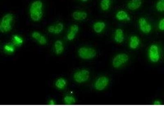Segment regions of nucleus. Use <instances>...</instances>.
Listing matches in <instances>:
<instances>
[{"label": "nucleus", "instance_id": "obj_24", "mask_svg": "<svg viewBox=\"0 0 164 123\" xmlns=\"http://www.w3.org/2000/svg\"><path fill=\"white\" fill-rule=\"evenodd\" d=\"M4 48L6 51L10 52V53H12L14 51V47L12 45H7L5 46Z\"/></svg>", "mask_w": 164, "mask_h": 123}, {"label": "nucleus", "instance_id": "obj_25", "mask_svg": "<svg viewBox=\"0 0 164 123\" xmlns=\"http://www.w3.org/2000/svg\"><path fill=\"white\" fill-rule=\"evenodd\" d=\"M158 28L160 30L164 31V18H162L160 20L159 23Z\"/></svg>", "mask_w": 164, "mask_h": 123}, {"label": "nucleus", "instance_id": "obj_18", "mask_svg": "<svg viewBox=\"0 0 164 123\" xmlns=\"http://www.w3.org/2000/svg\"><path fill=\"white\" fill-rule=\"evenodd\" d=\"M110 0H102L100 2V7L102 10L104 11L108 10L110 7Z\"/></svg>", "mask_w": 164, "mask_h": 123}, {"label": "nucleus", "instance_id": "obj_15", "mask_svg": "<svg viewBox=\"0 0 164 123\" xmlns=\"http://www.w3.org/2000/svg\"><path fill=\"white\" fill-rule=\"evenodd\" d=\"M140 43V40L136 36H132L130 37L129 46L132 49H136Z\"/></svg>", "mask_w": 164, "mask_h": 123}, {"label": "nucleus", "instance_id": "obj_3", "mask_svg": "<svg viewBox=\"0 0 164 123\" xmlns=\"http://www.w3.org/2000/svg\"><path fill=\"white\" fill-rule=\"evenodd\" d=\"M79 56L83 59H91L96 55V51L92 48L83 47L79 50Z\"/></svg>", "mask_w": 164, "mask_h": 123}, {"label": "nucleus", "instance_id": "obj_4", "mask_svg": "<svg viewBox=\"0 0 164 123\" xmlns=\"http://www.w3.org/2000/svg\"><path fill=\"white\" fill-rule=\"evenodd\" d=\"M149 58L153 63H157L161 58L159 48L156 44H153L150 47L149 51Z\"/></svg>", "mask_w": 164, "mask_h": 123}, {"label": "nucleus", "instance_id": "obj_16", "mask_svg": "<svg viewBox=\"0 0 164 123\" xmlns=\"http://www.w3.org/2000/svg\"><path fill=\"white\" fill-rule=\"evenodd\" d=\"M105 24L104 22H98L94 23L93 28L96 33H101L105 28Z\"/></svg>", "mask_w": 164, "mask_h": 123}, {"label": "nucleus", "instance_id": "obj_13", "mask_svg": "<svg viewBox=\"0 0 164 123\" xmlns=\"http://www.w3.org/2000/svg\"><path fill=\"white\" fill-rule=\"evenodd\" d=\"M114 39L118 43H121L124 40V35L123 31L120 28H118L115 32Z\"/></svg>", "mask_w": 164, "mask_h": 123}, {"label": "nucleus", "instance_id": "obj_26", "mask_svg": "<svg viewBox=\"0 0 164 123\" xmlns=\"http://www.w3.org/2000/svg\"><path fill=\"white\" fill-rule=\"evenodd\" d=\"M154 105H161V101H160L159 100H156V101H154Z\"/></svg>", "mask_w": 164, "mask_h": 123}, {"label": "nucleus", "instance_id": "obj_28", "mask_svg": "<svg viewBox=\"0 0 164 123\" xmlns=\"http://www.w3.org/2000/svg\"><path fill=\"white\" fill-rule=\"evenodd\" d=\"M82 1H83V2H86V1H88V0H81Z\"/></svg>", "mask_w": 164, "mask_h": 123}, {"label": "nucleus", "instance_id": "obj_12", "mask_svg": "<svg viewBox=\"0 0 164 123\" xmlns=\"http://www.w3.org/2000/svg\"><path fill=\"white\" fill-rule=\"evenodd\" d=\"M88 17L86 12L83 11H76L73 14V17L74 19L78 21H83Z\"/></svg>", "mask_w": 164, "mask_h": 123}, {"label": "nucleus", "instance_id": "obj_20", "mask_svg": "<svg viewBox=\"0 0 164 123\" xmlns=\"http://www.w3.org/2000/svg\"><path fill=\"white\" fill-rule=\"evenodd\" d=\"M156 8L159 12H164V0H159L156 3Z\"/></svg>", "mask_w": 164, "mask_h": 123}, {"label": "nucleus", "instance_id": "obj_5", "mask_svg": "<svg viewBox=\"0 0 164 123\" xmlns=\"http://www.w3.org/2000/svg\"><path fill=\"white\" fill-rule=\"evenodd\" d=\"M129 60L127 55L124 53L118 54L114 58L113 61V66L114 68H118L122 66Z\"/></svg>", "mask_w": 164, "mask_h": 123}, {"label": "nucleus", "instance_id": "obj_9", "mask_svg": "<svg viewBox=\"0 0 164 123\" xmlns=\"http://www.w3.org/2000/svg\"><path fill=\"white\" fill-rule=\"evenodd\" d=\"M64 26L63 23H59L55 25L50 26L48 28V31L50 33L54 34H59L63 31Z\"/></svg>", "mask_w": 164, "mask_h": 123}, {"label": "nucleus", "instance_id": "obj_21", "mask_svg": "<svg viewBox=\"0 0 164 123\" xmlns=\"http://www.w3.org/2000/svg\"><path fill=\"white\" fill-rule=\"evenodd\" d=\"M13 42L15 45L19 46L23 43V40L21 37L17 35H15L14 36L13 38Z\"/></svg>", "mask_w": 164, "mask_h": 123}, {"label": "nucleus", "instance_id": "obj_23", "mask_svg": "<svg viewBox=\"0 0 164 123\" xmlns=\"http://www.w3.org/2000/svg\"><path fill=\"white\" fill-rule=\"evenodd\" d=\"M42 35H41L40 33H38V32H34L32 33V36L33 38H34L36 40H37L39 42L40 39H41V38H42Z\"/></svg>", "mask_w": 164, "mask_h": 123}, {"label": "nucleus", "instance_id": "obj_27", "mask_svg": "<svg viewBox=\"0 0 164 123\" xmlns=\"http://www.w3.org/2000/svg\"><path fill=\"white\" fill-rule=\"evenodd\" d=\"M50 104L51 105H54V102H53V101H51Z\"/></svg>", "mask_w": 164, "mask_h": 123}, {"label": "nucleus", "instance_id": "obj_2", "mask_svg": "<svg viewBox=\"0 0 164 123\" xmlns=\"http://www.w3.org/2000/svg\"><path fill=\"white\" fill-rule=\"evenodd\" d=\"M13 18V14L10 13L7 14L2 17L0 24V30L1 32L6 33L11 30Z\"/></svg>", "mask_w": 164, "mask_h": 123}, {"label": "nucleus", "instance_id": "obj_10", "mask_svg": "<svg viewBox=\"0 0 164 123\" xmlns=\"http://www.w3.org/2000/svg\"><path fill=\"white\" fill-rule=\"evenodd\" d=\"M141 0H131L128 3L127 7L129 9L132 10H137L141 6Z\"/></svg>", "mask_w": 164, "mask_h": 123}, {"label": "nucleus", "instance_id": "obj_17", "mask_svg": "<svg viewBox=\"0 0 164 123\" xmlns=\"http://www.w3.org/2000/svg\"><path fill=\"white\" fill-rule=\"evenodd\" d=\"M55 48L57 54H60L64 50L63 43L60 40L57 41L55 43Z\"/></svg>", "mask_w": 164, "mask_h": 123}, {"label": "nucleus", "instance_id": "obj_14", "mask_svg": "<svg viewBox=\"0 0 164 123\" xmlns=\"http://www.w3.org/2000/svg\"><path fill=\"white\" fill-rule=\"evenodd\" d=\"M116 17L118 20L120 21L130 20V17L125 11L121 10L119 11L116 14Z\"/></svg>", "mask_w": 164, "mask_h": 123}, {"label": "nucleus", "instance_id": "obj_22", "mask_svg": "<svg viewBox=\"0 0 164 123\" xmlns=\"http://www.w3.org/2000/svg\"><path fill=\"white\" fill-rule=\"evenodd\" d=\"M64 102L66 104L68 105H71L75 103V99L72 96H67L64 98Z\"/></svg>", "mask_w": 164, "mask_h": 123}, {"label": "nucleus", "instance_id": "obj_8", "mask_svg": "<svg viewBox=\"0 0 164 123\" xmlns=\"http://www.w3.org/2000/svg\"><path fill=\"white\" fill-rule=\"evenodd\" d=\"M139 24L140 29L143 33L148 34L151 31L152 29L151 25L147 22L146 18L143 17L140 18L139 20Z\"/></svg>", "mask_w": 164, "mask_h": 123}, {"label": "nucleus", "instance_id": "obj_19", "mask_svg": "<svg viewBox=\"0 0 164 123\" xmlns=\"http://www.w3.org/2000/svg\"><path fill=\"white\" fill-rule=\"evenodd\" d=\"M56 86L59 89H64L66 84V82L64 79H59L56 82Z\"/></svg>", "mask_w": 164, "mask_h": 123}, {"label": "nucleus", "instance_id": "obj_11", "mask_svg": "<svg viewBox=\"0 0 164 123\" xmlns=\"http://www.w3.org/2000/svg\"><path fill=\"white\" fill-rule=\"evenodd\" d=\"M79 31V27L76 25H73L70 27V31L68 33L67 38L69 40H72L75 38V35Z\"/></svg>", "mask_w": 164, "mask_h": 123}, {"label": "nucleus", "instance_id": "obj_1", "mask_svg": "<svg viewBox=\"0 0 164 123\" xmlns=\"http://www.w3.org/2000/svg\"><path fill=\"white\" fill-rule=\"evenodd\" d=\"M42 2L40 1H34L31 6V17L35 22L40 20L42 16Z\"/></svg>", "mask_w": 164, "mask_h": 123}, {"label": "nucleus", "instance_id": "obj_6", "mask_svg": "<svg viewBox=\"0 0 164 123\" xmlns=\"http://www.w3.org/2000/svg\"><path fill=\"white\" fill-rule=\"evenodd\" d=\"M89 72L88 71L84 69L79 71L74 75V79L75 81L79 83H84L89 79Z\"/></svg>", "mask_w": 164, "mask_h": 123}, {"label": "nucleus", "instance_id": "obj_7", "mask_svg": "<svg viewBox=\"0 0 164 123\" xmlns=\"http://www.w3.org/2000/svg\"><path fill=\"white\" fill-rule=\"evenodd\" d=\"M109 83V79L107 77H100L96 81L94 84V87L96 90H103L108 86Z\"/></svg>", "mask_w": 164, "mask_h": 123}]
</instances>
